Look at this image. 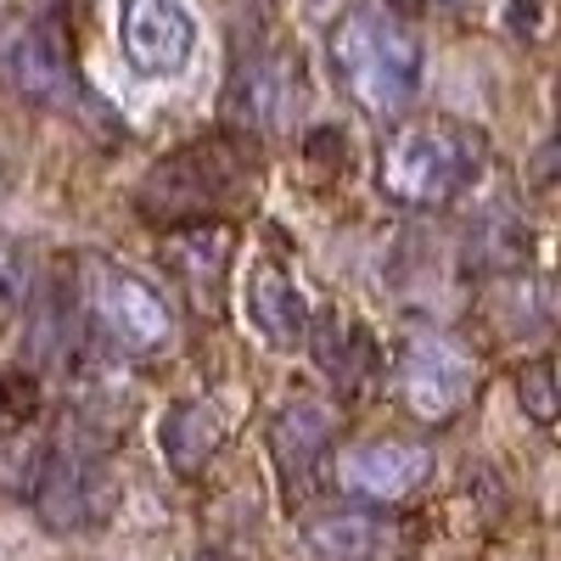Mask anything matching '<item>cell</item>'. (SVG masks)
I'll list each match as a JSON object with an SVG mask.
<instances>
[{
    "instance_id": "1",
    "label": "cell",
    "mask_w": 561,
    "mask_h": 561,
    "mask_svg": "<svg viewBox=\"0 0 561 561\" xmlns=\"http://www.w3.org/2000/svg\"><path fill=\"white\" fill-rule=\"evenodd\" d=\"M332 73L343 96L377 118H393L421 90V39L382 7H354L332 28Z\"/></svg>"
},
{
    "instance_id": "2",
    "label": "cell",
    "mask_w": 561,
    "mask_h": 561,
    "mask_svg": "<svg viewBox=\"0 0 561 561\" xmlns=\"http://www.w3.org/2000/svg\"><path fill=\"white\" fill-rule=\"evenodd\" d=\"M478 174H483V135L455 118H427V124L399 129L377 163L382 197L404 208H444Z\"/></svg>"
},
{
    "instance_id": "3",
    "label": "cell",
    "mask_w": 561,
    "mask_h": 561,
    "mask_svg": "<svg viewBox=\"0 0 561 561\" xmlns=\"http://www.w3.org/2000/svg\"><path fill=\"white\" fill-rule=\"evenodd\" d=\"M248 174V158L230 147V140H192L185 152H169L163 163H152L135 185V208L147 225L158 230H174V225H192V219H208L230 192L242 185Z\"/></svg>"
},
{
    "instance_id": "4",
    "label": "cell",
    "mask_w": 561,
    "mask_h": 561,
    "mask_svg": "<svg viewBox=\"0 0 561 561\" xmlns=\"http://www.w3.org/2000/svg\"><path fill=\"white\" fill-rule=\"evenodd\" d=\"M84 309L96 320V332L129 354H158L174 343V309L169 298L140 280L135 270L124 264H107V259H90V275H84Z\"/></svg>"
},
{
    "instance_id": "5",
    "label": "cell",
    "mask_w": 561,
    "mask_h": 561,
    "mask_svg": "<svg viewBox=\"0 0 561 561\" xmlns=\"http://www.w3.org/2000/svg\"><path fill=\"white\" fill-rule=\"evenodd\" d=\"M478 393V365L438 332H410L399 348V399L415 421H455Z\"/></svg>"
},
{
    "instance_id": "6",
    "label": "cell",
    "mask_w": 561,
    "mask_h": 561,
    "mask_svg": "<svg viewBox=\"0 0 561 561\" xmlns=\"http://www.w3.org/2000/svg\"><path fill=\"white\" fill-rule=\"evenodd\" d=\"M0 84H7L12 96H23L28 107H51V113H68V107L84 102L62 39L45 23H28V18L0 23Z\"/></svg>"
},
{
    "instance_id": "7",
    "label": "cell",
    "mask_w": 561,
    "mask_h": 561,
    "mask_svg": "<svg viewBox=\"0 0 561 561\" xmlns=\"http://www.w3.org/2000/svg\"><path fill=\"white\" fill-rule=\"evenodd\" d=\"M34 511L57 534L102 528L118 511V483L96 455H45L34 478Z\"/></svg>"
},
{
    "instance_id": "8",
    "label": "cell",
    "mask_w": 561,
    "mask_h": 561,
    "mask_svg": "<svg viewBox=\"0 0 561 561\" xmlns=\"http://www.w3.org/2000/svg\"><path fill=\"white\" fill-rule=\"evenodd\" d=\"M118 45L140 79H174L192 68L197 23L180 0H118Z\"/></svg>"
},
{
    "instance_id": "9",
    "label": "cell",
    "mask_w": 561,
    "mask_h": 561,
    "mask_svg": "<svg viewBox=\"0 0 561 561\" xmlns=\"http://www.w3.org/2000/svg\"><path fill=\"white\" fill-rule=\"evenodd\" d=\"M433 478V449L410 438H370L337 455V483L370 505H399Z\"/></svg>"
},
{
    "instance_id": "10",
    "label": "cell",
    "mask_w": 561,
    "mask_h": 561,
    "mask_svg": "<svg viewBox=\"0 0 561 561\" xmlns=\"http://www.w3.org/2000/svg\"><path fill=\"white\" fill-rule=\"evenodd\" d=\"M242 309H248L253 332L270 348H280V354L298 348L304 332H309V298H304V287L280 264H270V259L248 264V275H242Z\"/></svg>"
},
{
    "instance_id": "11",
    "label": "cell",
    "mask_w": 561,
    "mask_h": 561,
    "mask_svg": "<svg viewBox=\"0 0 561 561\" xmlns=\"http://www.w3.org/2000/svg\"><path fill=\"white\" fill-rule=\"evenodd\" d=\"M304 545L320 561H399L404 528L382 511H325V517H309Z\"/></svg>"
},
{
    "instance_id": "12",
    "label": "cell",
    "mask_w": 561,
    "mask_h": 561,
    "mask_svg": "<svg viewBox=\"0 0 561 561\" xmlns=\"http://www.w3.org/2000/svg\"><path fill=\"white\" fill-rule=\"evenodd\" d=\"M332 410L325 404H314V399H293V404H280L275 410V421H270V449H275V466L287 472V483L293 478H309L314 466H320V455L332 449Z\"/></svg>"
},
{
    "instance_id": "13",
    "label": "cell",
    "mask_w": 561,
    "mask_h": 561,
    "mask_svg": "<svg viewBox=\"0 0 561 561\" xmlns=\"http://www.w3.org/2000/svg\"><path fill=\"white\" fill-rule=\"evenodd\" d=\"M158 444H163V460H169L174 478H197L203 466L219 455V444H225V421L203 399H180L158 421Z\"/></svg>"
},
{
    "instance_id": "14",
    "label": "cell",
    "mask_w": 561,
    "mask_h": 561,
    "mask_svg": "<svg viewBox=\"0 0 561 561\" xmlns=\"http://www.w3.org/2000/svg\"><path fill=\"white\" fill-rule=\"evenodd\" d=\"M230 248H237V237H230L225 225L192 219V225H174V230H169L163 259L174 264V275H180L197 298H214L219 280H225V270H230Z\"/></svg>"
},
{
    "instance_id": "15",
    "label": "cell",
    "mask_w": 561,
    "mask_h": 561,
    "mask_svg": "<svg viewBox=\"0 0 561 561\" xmlns=\"http://www.w3.org/2000/svg\"><path fill=\"white\" fill-rule=\"evenodd\" d=\"M304 337L314 343L320 370H325V377H332L343 393H354V388L370 382V370H377V343L359 332V320H348V314L332 309V314L309 320V332H304Z\"/></svg>"
},
{
    "instance_id": "16",
    "label": "cell",
    "mask_w": 561,
    "mask_h": 561,
    "mask_svg": "<svg viewBox=\"0 0 561 561\" xmlns=\"http://www.w3.org/2000/svg\"><path fill=\"white\" fill-rule=\"evenodd\" d=\"M34 298V259L23 242L0 237V320H12Z\"/></svg>"
},
{
    "instance_id": "17",
    "label": "cell",
    "mask_w": 561,
    "mask_h": 561,
    "mask_svg": "<svg viewBox=\"0 0 561 561\" xmlns=\"http://www.w3.org/2000/svg\"><path fill=\"white\" fill-rule=\"evenodd\" d=\"M517 404L539 421V427L556 421V370H550V359H534V365L517 370Z\"/></svg>"
},
{
    "instance_id": "18",
    "label": "cell",
    "mask_w": 561,
    "mask_h": 561,
    "mask_svg": "<svg viewBox=\"0 0 561 561\" xmlns=\"http://www.w3.org/2000/svg\"><path fill=\"white\" fill-rule=\"evenodd\" d=\"M39 410V382L28 370H12V377H0V415L7 421H28Z\"/></svg>"
},
{
    "instance_id": "19",
    "label": "cell",
    "mask_w": 561,
    "mask_h": 561,
    "mask_svg": "<svg viewBox=\"0 0 561 561\" xmlns=\"http://www.w3.org/2000/svg\"><path fill=\"white\" fill-rule=\"evenodd\" d=\"M523 23V34H534V23H539V0H505V28H517Z\"/></svg>"
},
{
    "instance_id": "20",
    "label": "cell",
    "mask_w": 561,
    "mask_h": 561,
    "mask_svg": "<svg viewBox=\"0 0 561 561\" xmlns=\"http://www.w3.org/2000/svg\"><path fill=\"white\" fill-rule=\"evenodd\" d=\"M7 185H12V169H7V158H0V197H7Z\"/></svg>"
},
{
    "instance_id": "21",
    "label": "cell",
    "mask_w": 561,
    "mask_h": 561,
    "mask_svg": "<svg viewBox=\"0 0 561 561\" xmlns=\"http://www.w3.org/2000/svg\"><path fill=\"white\" fill-rule=\"evenodd\" d=\"M203 561H237V556H203Z\"/></svg>"
}]
</instances>
